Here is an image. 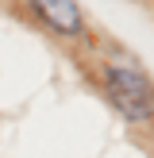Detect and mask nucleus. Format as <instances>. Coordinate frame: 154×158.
I'll return each instance as SVG.
<instances>
[{
    "mask_svg": "<svg viewBox=\"0 0 154 158\" xmlns=\"http://www.w3.org/2000/svg\"><path fill=\"white\" fill-rule=\"evenodd\" d=\"M104 89H108V100L120 108V116H127L131 123L154 120V85L139 66L112 62L104 69Z\"/></svg>",
    "mask_w": 154,
    "mask_h": 158,
    "instance_id": "nucleus-1",
    "label": "nucleus"
},
{
    "mask_svg": "<svg viewBox=\"0 0 154 158\" xmlns=\"http://www.w3.org/2000/svg\"><path fill=\"white\" fill-rule=\"evenodd\" d=\"M27 8L50 31H58V35H81L85 31V19H81L77 0H27Z\"/></svg>",
    "mask_w": 154,
    "mask_h": 158,
    "instance_id": "nucleus-2",
    "label": "nucleus"
}]
</instances>
